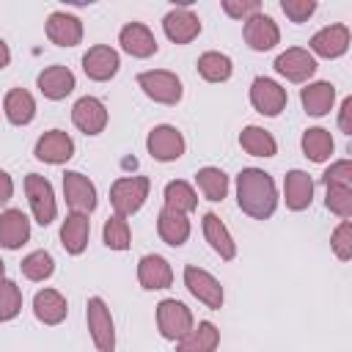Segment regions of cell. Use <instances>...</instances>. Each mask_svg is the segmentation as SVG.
I'll return each mask as SVG.
<instances>
[{"label":"cell","instance_id":"cell-1","mask_svg":"<svg viewBox=\"0 0 352 352\" xmlns=\"http://www.w3.org/2000/svg\"><path fill=\"white\" fill-rule=\"evenodd\" d=\"M236 204L253 220L272 217L278 206V190L272 176L261 168H242L236 176Z\"/></svg>","mask_w":352,"mask_h":352},{"label":"cell","instance_id":"cell-2","mask_svg":"<svg viewBox=\"0 0 352 352\" xmlns=\"http://www.w3.org/2000/svg\"><path fill=\"white\" fill-rule=\"evenodd\" d=\"M148 176H121L113 182L110 187V206H113V214H121V217H129L135 214L146 198H148Z\"/></svg>","mask_w":352,"mask_h":352},{"label":"cell","instance_id":"cell-3","mask_svg":"<svg viewBox=\"0 0 352 352\" xmlns=\"http://www.w3.org/2000/svg\"><path fill=\"white\" fill-rule=\"evenodd\" d=\"M195 327V319H192V311L176 300V297H168L157 305V330L162 338L168 341H179L184 338L190 330Z\"/></svg>","mask_w":352,"mask_h":352},{"label":"cell","instance_id":"cell-4","mask_svg":"<svg viewBox=\"0 0 352 352\" xmlns=\"http://www.w3.org/2000/svg\"><path fill=\"white\" fill-rule=\"evenodd\" d=\"M85 322L91 341L99 352H116V324L110 316V308L102 297H88L85 302Z\"/></svg>","mask_w":352,"mask_h":352},{"label":"cell","instance_id":"cell-5","mask_svg":"<svg viewBox=\"0 0 352 352\" xmlns=\"http://www.w3.org/2000/svg\"><path fill=\"white\" fill-rule=\"evenodd\" d=\"M138 85L143 88V94L160 104H176L182 102V80L168 72V69H148V72H140L138 74Z\"/></svg>","mask_w":352,"mask_h":352},{"label":"cell","instance_id":"cell-6","mask_svg":"<svg viewBox=\"0 0 352 352\" xmlns=\"http://www.w3.org/2000/svg\"><path fill=\"white\" fill-rule=\"evenodd\" d=\"M25 195L30 204V212L36 217L38 226H50L58 214V204H55V190L50 184V179L38 176V173H28L25 176Z\"/></svg>","mask_w":352,"mask_h":352},{"label":"cell","instance_id":"cell-7","mask_svg":"<svg viewBox=\"0 0 352 352\" xmlns=\"http://www.w3.org/2000/svg\"><path fill=\"white\" fill-rule=\"evenodd\" d=\"M184 286L206 308H212V311L223 308V286H220V280L212 272H206V270H201L195 264H187L184 267Z\"/></svg>","mask_w":352,"mask_h":352},{"label":"cell","instance_id":"cell-8","mask_svg":"<svg viewBox=\"0 0 352 352\" xmlns=\"http://www.w3.org/2000/svg\"><path fill=\"white\" fill-rule=\"evenodd\" d=\"M289 96H286V88L280 82H275L272 77H256L250 82V104L261 113V116H280V110L286 107Z\"/></svg>","mask_w":352,"mask_h":352},{"label":"cell","instance_id":"cell-9","mask_svg":"<svg viewBox=\"0 0 352 352\" xmlns=\"http://www.w3.org/2000/svg\"><path fill=\"white\" fill-rule=\"evenodd\" d=\"M146 148H148V154H151L154 160H160V162H173V160H179V157L184 154L187 143H184V135H182L176 126L160 124V126H154V129L148 132Z\"/></svg>","mask_w":352,"mask_h":352},{"label":"cell","instance_id":"cell-10","mask_svg":"<svg viewBox=\"0 0 352 352\" xmlns=\"http://www.w3.org/2000/svg\"><path fill=\"white\" fill-rule=\"evenodd\" d=\"M63 198H66L72 212L91 214L96 209V187L80 170H66L63 173Z\"/></svg>","mask_w":352,"mask_h":352},{"label":"cell","instance_id":"cell-11","mask_svg":"<svg viewBox=\"0 0 352 352\" xmlns=\"http://www.w3.org/2000/svg\"><path fill=\"white\" fill-rule=\"evenodd\" d=\"M275 72L289 82H308L316 74V58L302 47H289L275 58Z\"/></svg>","mask_w":352,"mask_h":352},{"label":"cell","instance_id":"cell-12","mask_svg":"<svg viewBox=\"0 0 352 352\" xmlns=\"http://www.w3.org/2000/svg\"><path fill=\"white\" fill-rule=\"evenodd\" d=\"M118 66H121V58H118V52H116L113 47H107V44H94V47L82 55V72H85V77L94 80V82H107L110 77H116Z\"/></svg>","mask_w":352,"mask_h":352},{"label":"cell","instance_id":"cell-13","mask_svg":"<svg viewBox=\"0 0 352 352\" xmlns=\"http://www.w3.org/2000/svg\"><path fill=\"white\" fill-rule=\"evenodd\" d=\"M346 50H349V28L341 22L324 25L322 30H316L311 36V55L333 60V58H341Z\"/></svg>","mask_w":352,"mask_h":352},{"label":"cell","instance_id":"cell-14","mask_svg":"<svg viewBox=\"0 0 352 352\" xmlns=\"http://www.w3.org/2000/svg\"><path fill=\"white\" fill-rule=\"evenodd\" d=\"M33 154H36V160H41L47 165H63L74 157V140L63 129H50L36 140Z\"/></svg>","mask_w":352,"mask_h":352},{"label":"cell","instance_id":"cell-15","mask_svg":"<svg viewBox=\"0 0 352 352\" xmlns=\"http://www.w3.org/2000/svg\"><path fill=\"white\" fill-rule=\"evenodd\" d=\"M242 33H245L248 47H250V50H256V52H267V50H272V47L280 41L278 22H275L270 14H261V11H258V14H253L250 19H245Z\"/></svg>","mask_w":352,"mask_h":352},{"label":"cell","instance_id":"cell-16","mask_svg":"<svg viewBox=\"0 0 352 352\" xmlns=\"http://www.w3.org/2000/svg\"><path fill=\"white\" fill-rule=\"evenodd\" d=\"M36 85H38V91H41L47 99L60 102V99H66V96L74 91L77 80H74V72H72L69 66L52 63V66H47V69H41V72H38Z\"/></svg>","mask_w":352,"mask_h":352},{"label":"cell","instance_id":"cell-17","mask_svg":"<svg viewBox=\"0 0 352 352\" xmlns=\"http://www.w3.org/2000/svg\"><path fill=\"white\" fill-rule=\"evenodd\" d=\"M72 121L85 135H99L107 126V107L96 96H82L72 107Z\"/></svg>","mask_w":352,"mask_h":352},{"label":"cell","instance_id":"cell-18","mask_svg":"<svg viewBox=\"0 0 352 352\" xmlns=\"http://www.w3.org/2000/svg\"><path fill=\"white\" fill-rule=\"evenodd\" d=\"M162 30L173 44H190L201 33V19L190 8H173L162 16Z\"/></svg>","mask_w":352,"mask_h":352},{"label":"cell","instance_id":"cell-19","mask_svg":"<svg viewBox=\"0 0 352 352\" xmlns=\"http://www.w3.org/2000/svg\"><path fill=\"white\" fill-rule=\"evenodd\" d=\"M47 38L58 47H77L82 41V22L69 11H52L47 16Z\"/></svg>","mask_w":352,"mask_h":352},{"label":"cell","instance_id":"cell-20","mask_svg":"<svg viewBox=\"0 0 352 352\" xmlns=\"http://www.w3.org/2000/svg\"><path fill=\"white\" fill-rule=\"evenodd\" d=\"M118 44L132 58H151L157 52V38L143 22H126L118 33Z\"/></svg>","mask_w":352,"mask_h":352},{"label":"cell","instance_id":"cell-21","mask_svg":"<svg viewBox=\"0 0 352 352\" xmlns=\"http://www.w3.org/2000/svg\"><path fill=\"white\" fill-rule=\"evenodd\" d=\"M30 239V220L22 209L0 212V245L6 250H19Z\"/></svg>","mask_w":352,"mask_h":352},{"label":"cell","instance_id":"cell-22","mask_svg":"<svg viewBox=\"0 0 352 352\" xmlns=\"http://www.w3.org/2000/svg\"><path fill=\"white\" fill-rule=\"evenodd\" d=\"M283 201L292 212H302L314 201V179L305 170H289L283 179Z\"/></svg>","mask_w":352,"mask_h":352},{"label":"cell","instance_id":"cell-23","mask_svg":"<svg viewBox=\"0 0 352 352\" xmlns=\"http://www.w3.org/2000/svg\"><path fill=\"white\" fill-rule=\"evenodd\" d=\"M138 280L143 289L154 292V289H168L173 283V270L168 264V258L157 256V253H148L138 261Z\"/></svg>","mask_w":352,"mask_h":352},{"label":"cell","instance_id":"cell-24","mask_svg":"<svg viewBox=\"0 0 352 352\" xmlns=\"http://www.w3.org/2000/svg\"><path fill=\"white\" fill-rule=\"evenodd\" d=\"M300 102H302V110L314 118H322L333 110L336 104V85L327 82V80H319V82H308L302 91H300Z\"/></svg>","mask_w":352,"mask_h":352},{"label":"cell","instance_id":"cell-25","mask_svg":"<svg viewBox=\"0 0 352 352\" xmlns=\"http://www.w3.org/2000/svg\"><path fill=\"white\" fill-rule=\"evenodd\" d=\"M88 236H91L88 214H80V212L66 214V220L60 226V245H63V250L72 253V256H80L88 248Z\"/></svg>","mask_w":352,"mask_h":352},{"label":"cell","instance_id":"cell-26","mask_svg":"<svg viewBox=\"0 0 352 352\" xmlns=\"http://www.w3.org/2000/svg\"><path fill=\"white\" fill-rule=\"evenodd\" d=\"M157 234H160V239H162L165 245H170V248L184 245L187 236H190V220H187V214L162 206L160 214H157Z\"/></svg>","mask_w":352,"mask_h":352},{"label":"cell","instance_id":"cell-27","mask_svg":"<svg viewBox=\"0 0 352 352\" xmlns=\"http://www.w3.org/2000/svg\"><path fill=\"white\" fill-rule=\"evenodd\" d=\"M204 236L209 242V248L223 258V261H231L236 256V242L231 236V231L226 228V223L214 214V212H206L204 214Z\"/></svg>","mask_w":352,"mask_h":352},{"label":"cell","instance_id":"cell-28","mask_svg":"<svg viewBox=\"0 0 352 352\" xmlns=\"http://www.w3.org/2000/svg\"><path fill=\"white\" fill-rule=\"evenodd\" d=\"M33 314L44 324H60L69 314V302L58 289H41L33 297Z\"/></svg>","mask_w":352,"mask_h":352},{"label":"cell","instance_id":"cell-29","mask_svg":"<svg viewBox=\"0 0 352 352\" xmlns=\"http://www.w3.org/2000/svg\"><path fill=\"white\" fill-rule=\"evenodd\" d=\"M3 110H6V118L14 124V126H25L33 121L36 116V99L30 91L25 88H11L3 99Z\"/></svg>","mask_w":352,"mask_h":352},{"label":"cell","instance_id":"cell-30","mask_svg":"<svg viewBox=\"0 0 352 352\" xmlns=\"http://www.w3.org/2000/svg\"><path fill=\"white\" fill-rule=\"evenodd\" d=\"M220 344V330L212 322H198L184 338L176 341V352H214Z\"/></svg>","mask_w":352,"mask_h":352},{"label":"cell","instance_id":"cell-31","mask_svg":"<svg viewBox=\"0 0 352 352\" xmlns=\"http://www.w3.org/2000/svg\"><path fill=\"white\" fill-rule=\"evenodd\" d=\"M300 146H302V154H305L311 162H324V160H330V154H333V148H336L333 135H330L327 129H322V126L305 129Z\"/></svg>","mask_w":352,"mask_h":352},{"label":"cell","instance_id":"cell-32","mask_svg":"<svg viewBox=\"0 0 352 352\" xmlns=\"http://www.w3.org/2000/svg\"><path fill=\"white\" fill-rule=\"evenodd\" d=\"M239 146H242L250 157H275V151H278L275 138H272L264 126H256V124H250V126L242 129Z\"/></svg>","mask_w":352,"mask_h":352},{"label":"cell","instance_id":"cell-33","mask_svg":"<svg viewBox=\"0 0 352 352\" xmlns=\"http://www.w3.org/2000/svg\"><path fill=\"white\" fill-rule=\"evenodd\" d=\"M234 72V63L228 55L217 52V50H209L198 58V74L206 80V82H226Z\"/></svg>","mask_w":352,"mask_h":352},{"label":"cell","instance_id":"cell-34","mask_svg":"<svg viewBox=\"0 0 352 352\" xmlns=\"http://www.w3.org/2000/svg\"><path fill=\"white\" fill-rule=\"evenodd\" d=\"M195 184H198V190L204 192L206 201H223L226 192H228V176L220 168H212V165H206L195 173Z\"/></svg>","mask_w":352,"mask_h":352},{"label":"cell","instance_id":"cell-35","mask_svg":"<svg viewBox=\"0 0 352 352\" xmlns=\"http://www.w3.org/2000/svg\"><path fill=\"white\" fill-rule=\"evenodd\" d=\"M165 206L182 212V214H190V212L198 206V195H195V190H192L187 182H182V179L168 182V184H165Z\"/></svg>","mask_w":352,"mask_h":352},{"label":"cell","instance_id":"cell-36","mask_svg":"<svg viewBox=\"0 0 352 352\" xmlns=\"http://www.w3.org/2000/svg\"><path fill=\"white\" fill-rule=\"evenodd\" d=\"M102 239L110 250H126L132 245V231H129V223L126 217L121 214H110L104 220V228H102Z\"/></svg>","mask_w":352,"mask_h":352},{"label":"cell","instance_id":"cell-37","mask_svg":"<svg viewBox=\"0 0 352 352\" xmlns=\"http://www.w3.org/2000/svg\"><path fill=\"white\" fill-rule=\"evenodd\" d=\"M19 270H22V275L28 278V280H47L52 272H55V258L47 253V250H33V253H28L25 258H22V264H19Z\"/></svg>","mask_w":352,"mask_h":352},{"label":"cell","instance_id":"cell-38","mask_svg":"<svg viewBox=\"0 0 352 352\" xmlns=\"http://www.w3.org/2000/svg\"><path fill=\"white\" fill-rule=\"evenodd\" d=\"M22 311V292L11 278L0 280V322H11Z\"/></svg>","mask_w":352,"mask_h":352},{"label":"cell","instance_id":"cell-39","mask_svg":"<svg viewBox=\"0 0 352 352\" xmlns=\"http://www.w3.org/2000/svg\"><path fill=\"white\" fill-rule=\"evenodd\" d=\"M324 206L341 220H349L352 217V187H327Z\"/></svg>","mask_w":352,"mask_h":352},{"label":"cell","instance_id":"cell-40","mask_svg":"<svg viewBox=\"0 0 352 352\" xmlns=\"http://www.w3.org/2000/svg\"><path fill=\"white\" fill-rule=\"evenodd\" d=\"M330 248H333V253H336L338 261H349L352 258V220H341L333 228Z\"/></svg>","mask_w":352,"mask_h":352},{"label":"cell","instance_id":"cell-41","mask_svg":"<svg viewBox=\"0 0 352 352\" xmlns=\"http://www.w3.org/2000/svg\"><path fill=\"white\" fill-rule=\"evenodd\" d=\"M324 187H352V162L349 160H336L324 176H322Z\"/></svg>","mask_w":352,"mask_h":352},{"label":"cell","instance_id":"cell-42","mask_svg":"<svg viewBox=\"0 0 352 352\" xmlns=\"http://www.w3.org/2000/svg\"><path fill=\"white\" fill-rule=\"evenodd\" d=\"M280 8L283 14L292 19V22H308L316 11V0H280Z\"/></svg>","mask_w":352,"mask_h":352},{"label":"cell","instance_id":"cell-43","mask_svg":"<svg viewBox=\"0 0 352 352\" xmlns=\"http://www.w3.org/2000/svg\"><path fill=\"white\" fill-rule=\"evenodd\" d=\"M223 11L231 16V19H250L253 14L261 11V3L258 0H223Z\"/></svg>","mask_w":352,"mask_h":352},{"label":"cell","instance_id":"cell-44","mask_svg":"<svg viewBox=\"0 0 352 352\" xmlns=\"http://www.w3.org/2000/svg\"><path fill=\"white\" fill-rule=\"evenodd\" d=\"M338 129L344 135H352V96H346L341 102V110H338Z\"/></svg>","mask_w":352,"mask_h":352},{"label":"cell","instance_id":"cell-45","mask_svg":"<svg viewBox=\"0 0 352 352\" xmlns=\"http://www.w3.org/2000/svg\"><path fill=\"white\" fill-rule=\"evenodd\" d=\"M11 195H14V182L6 170H0V206H6L11 201Z\"/></svg>","mask_w":352,"mask_h":352},{"label":"cell","instance_id":"cell-46","mask_svg":"<svg viewBox=\"0 0 352 352\" xmlns=\"http://www.w3.org/2000/svg\"><path fill=\"white\" fill-rule=\"evenodd\" d=\"M8 60H11V50H8V44L0 38V69H6Z\"/></svg>","mask_w":352,"mask_h":352},{"label":"cell","instance_id":"cell-47","mask_svg":"<svg viewBox=\"0 0 352 352\" xmlns=\"http://www.w3.org/2000/svg\"><path fill=\"white\" fill-rule=\"evenodd\" d=\"M6 278V264H3V258H0V280Z\"/></svg>","mask_w":352,"mask_h":352}]
</instances>
